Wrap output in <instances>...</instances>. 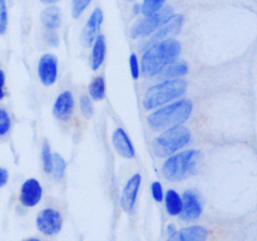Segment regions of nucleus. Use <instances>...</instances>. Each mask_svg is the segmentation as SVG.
Wrapping results in <instances>:
<instances>
[{
  "mask_svg": "<svg viewBox=\"0 0 257 241\" xmlns=\"http://www.w3.org/2000/svg\"><path fill=\"white\" fill-rule=\"evenodd\" d=\"M89 94L94 100H102L105 95V83L102 77H97L89 84Z\"/></svg>",
  "mask_w": 257,
  "mask_h": 241,
  "instance_id": "nucleus-21",
  "label": "nucleus"
},
{
  "mask_svg": "<svg viewBox=\"0 0 257 241\" xmlns=\"http://www.w3.org/2000/svg\"><path fill=\"white\" fill-rule=\"evenodd\" d=\"M151 191H152L153 198H155V201H157V202H161V201L165 198L162 185H161L160 182H153L152 186H151Z\"/></svg>",
  "mask_w": 257,
  "mask_h": 241,
  "instance_id": "nucleus-30",
  "label": "nucleus"
},
{
  "mask_svg": "<svg viewBox=\"0 0 257 241\" xmlns=\"http://www.w3.org/2000/svg\"><path fill=\"white\" fill-rule=\"evenodd\" d=\"M193 104L190 99H181L165 105L148 115V125L155 131H165L181 126L190 118Z\"/></svg>",
  "mask_w": 257,
  "mask_h": 241,
  "instance_id": "nucleus-2",
  "label": "nucleus"
},
{
  "mask_svg": "<svg viewBox=\"0 0 257 241\" xmlns=\"http://www.w3.org/2000/svg\"><path fill=\"white\" fill-rule=\"evenodd\" d=\"M103 23V12L100 9H95L94 12L90 14L89 19L85 23L84 29L82 32V44L84 47H90V45L94 43L95 38H97L98 32H99V28Z\"/></svg>",
  "mask_w": 257,
  "mask_h": 241,
  "instance_id": "nucleus-10",
  "label": "nucleus"
},
{
  "mask_svg": "<svg viewBox=\"0 0 257 241\" xmlns=\"http://www.w3.org/2000/svg\"><path fill=\"white\" fill-rule=\"evenodd\" d=\"M45 38H47V42L48 44L53 45V47H57L59 44V38H58L57 33L54 30H49V32L45 34Z\"/></svg>",
  "mask_w": 257,
  "mask_h": 241,
  "instance_id": "nucleus-31",
  "label": "nucleus"
},
{
  "mask_svg": "<svg viewBox=\"0 0 257 241\" xmlns=\"http://www.w3.org/2000/svg\"><path fill=\"white\" fill-rule=\"evenodd\" d=\"M40 2L44 3V4H53V3H57L59 0H40Z\"/></svg>",
  "mask_w": 257,
  "mask_h": 241,
  "instance_id": "nucleus-35",
  "label": "nucleus"
},
{
  "mask_svg": "<svg viewBox=\"0 0 257 241\" xmlns=\"http://www.w3.org/2000/svg\"><path fill=\"white\" fill-rule=\"evenodd\" d=\"M141 185V175L136 173L132 177L130 178V181L127 182V185L124 186L122 192V207L123 210L131 212L135 207L136 200H137L138 190H140Z\"/></svg>",
  "mask_w": 257,
  "mask_h": 241,
  "instance_id": "nucleus-13",
  "label": "nucleus"
},
{
  "mask_svg": "<svg viewBox=\"0 0 257 241\" xmlns=\"http://www.w3.org/2000/svg\"><path fill=\"white\" fill-rule=\"evenodd\" d=\"M8 180H9V173L5 168L0 167V187H4L8 183Z\"/></svg>",
  "mask_w": 257,
  "mask_h": 241,
  "instance_id": "nucleus-32",
  "label": "nucleus"
},
{
  "mask_svg": "<svg viewBox=\"0 0 257 241\" xmlns=\"http://www.w3.org/2000/svg\"><path fill=\"white\" fill-rule=\"evenodd\" d=\"M166 0H143L141 5V12L145 15H151L158 12L165 5Z\"/></svg>",
  "mask_w": 257,
  "mask_h": 241,
  "instance_id": "nucleus-23",
  "label": "nucleus"
},
{
  "mask_svg": "<svg viewBox=\"0 0 257 241\" xmlns=\"http://www.w3.org/2000/svg\"><path fill=\"white\" fill-rule=\"evenodd\" d=\"M38 75L44 85H52L57 80L58 60L53 54H44L38 64Z\"/></svg>",
  "mask_w": 257,
  "mask_h": 241,
  "instance_id": "nucleus-8",
  "label": "nucleus"
},
{
  "mask_svg": "<svg viewBox=\"0 0 257 241\" xmlns=\"http://www.w3.org/2000/svg\"><path fill=\"white\" fill-rule=\"evenodd\" d=\"M133 9H135V14H138V13L141 12V5L140 4L135 5V8H133Z\"/></svg>",
  "mask_w": 257,
  "mask_h": 241,
  "instance_id": "nucleus-36",
  "label": "nucleus"
},
{
  "mask_svg": "<svg viewBox=\"0 0 257 241\" xmlns=\"http://www.w3.org/2000/svg\"><path fill=\"white\" fill-rule=\"evenodd\" d=\"M40 20L44 28L48 30H55L62 24V14L60 10L55 7H49L44 9L40 15Z\"/></svg>",
  "mask_w": 257,
  "mask_h": 241,
  "instance_id": "nucleus-18",
  "label": "nucleus"
},
{
  "mask_svg": "<svg viewBox=\"0 0 257 241\" xmlns=\"http://www.w3.org/2000/svg\"><path fill=\"white\" fill-rule=\"evenodd\" d=\"M42 162L44 171L47 173H52V167H53V155L50 152V146L48 142H44L42 148Z\"/></svg>",
  "mask_w": 257,
  "mask_h": 241,
  "instance_id": "nucleus-24",
  "label": "nucleus"
},
{
  "mask_svg": "<svg viewBox=\"0 0 257 241\" xmlns=\"http://www.w3.org/2000/svg\"><path fill=\"white\" fill-rule=\"evenodd\" d=\"M80 110H82L83 115L87 118L92 117L93 114V103L88 95H83L80 98Z\"/></svg>",
  "mask_w": 257,
  "mask_h": 241,
  "instance_id": "nucleus-27",
  "label": "nucleus"
},
{
  "mask_svg": "<svg viewBox=\"0 0 257 241\" xmlns=\"http://www.w3.org/2000/svg\"><path fill=\"white\" fill-rule=\"evenodd\" d=\"M191 140L190 130L181 126L168 128L153 141V151L158 157H168L185 147Z\"/></svg>",
  "mask_w": 257,
  "mask_h": 241,
  "instance_id": "nucleus-5",
  "label": "nucleus"
},
{
  "mask_svg": "<svg viewBox=\"0 0 257 241\" xmlns=\"http://www.w3.org/2000/svg\"><path fill=\"white\" fill-rule=\"evenodd\" d=\"M187 90V82L178 78L163 80L153 85L146 92L143 98V107L147 110L155 109L173 99H177Z\"/></svg>",
  "mask_w": 257,
  "mask_h": 241,
  "instance_id": "nucleus-4",
  "label": "nucleus"
},
{
  "mask_svg": "<svg viewBox=\"0 0 257 241\" xmlns=\"http://www.w3.org/2000/svg\"><path fill=\"white\" fill-rule=\"evenodd\" d=\"M166 198V210L171 216L180 215L182 210V197L176 192L175 190H168L165 196Z\"/></svg>",
  "mask_w": 257,
  "mask_h": 241,
  "instance_id": "nucleus-19",
  "label": "nucleus"
},
{
  "mask_svg": "<svg viewBox=\"0 0 257 241\" xmlns=\"http://www.w3.org/2000/svg\"><path fill=\"white\" fill-rule=\"evenodd\" d=\"M92 0H72V15L73 18H79L83 14Z\"/></svg>",
  "mask_w": 257,
  "mask_h": 241,
  "instance_id": "nucleus-25",
  "label": "nucleus"
},
{
  "mask_svg": "<svg viewBox=\"0 0 257 241\" xmlns=\"http://www.w3.org/2000/svg\"><path fill=\"white\" fill-rule=\"evenodd\" d=\"M207 230L203 226H190L182 228L181 231H176L175 233L168 236L170 240L177 241H203L207 238Z\"/></svg>",
  "mask_w": 257,
  "mask_h": 241,
  "instance_id": "nucleus-16",
  "label": "nucleus"
},
{
  "mask_svg": "<svg viewBox=\"0 0 257 241\" xmlns=\"http://www.w3.org/2000/svg\"><path fill=\"white\" fill-rule=\"evenodd\" d=\"M181 53V44L172 38L151 44V47L143 54L141 60V70L146 77H153L160 74L170 63L175 62Z\"/></svg>",
  "mask_w": 257,
  "mask_h": 241,
  "instance_id": "nucleus-1",
  "label": "nucleus"
},
{
  "mask_svg": "<svg viewBox=\"0 0 257 241\" xmlns=\"http://www.w3.org/2000/svg\"><path fill=\"white\" fill-rule=\"evenodd\" d=\"M74 109V98L70 92H63L58 95L53 105V114L60 120L69 119Z\"/></svg>",
  "mask_w": 257,
  "mask_h": 241,
  "instance_id": "nucleus-12",
  "label": "nucleus"
},
{
  "mask_svg": "<svg viewBox=\"0 0 257 241\" xmlns=\"http://www.w3.org/2000/svg\"><path fill=\"white\" fill-rule=\"evenodd\" d=\"M200 161V152L195 150L183 151L168 156L162 166V173L168 181L178 182L195 175Z\"/></svg>",
  "mask_w": 257,
  "mask_h": 241,
  "instance_id": "nucleus-3",
  "label": "nucleus"
},
{
  "mask_svg": "<svg viewBox=\"0 0 257 241\" xmlns=\"http://www.w3.org/2000/svg\"><path fill=\"white\" fill-rule=\"evenodd\" d=\"M4 98V90H3V88H0V100Z\"/></svg>",
  "mask_w": 257,
  "mask_h": 241,
  "instance_id": "nucleus-37",
  "label": "nucleus"
},
{
  "mask_svg": "<svg viewBox=\"0 0 257 241\" xmlns=\"http://www.w3.org/2000/svg\"><path fill=\"white\" fill-rule=\"evenodd\" d=\"M62 216L53 208H45L37 216V227L44 235H55L62 230Z\"/></svg>",
  "mask_w": 257,
  "mask_h": 241,
  "instance_id": "nucleus-7",
  "label": "nucleus"
},
{
  "mask_svg": "<svg viewBox=\"0 0 257 241\" xmlns=\"http://www.w3.org/2000/svg\"><path fill=\"white\" fill-rule=\"evenodd\" d=\"M42 186L35 178H29L25 181L20 190V202L27 207H33L38 205L42 198Z\"/></svg>",
  "mask_w": 257,
  "mask_h": 241,
  "instance_id": "nucleus-11",
  "label": "nucleus"
},
{
  "mask_svg": "<svg viewBox=\"0 0 257 241\" xmlns=\"http://www.w3.org/2000/svg\"><path fill=\"white\" fill-rule=\"evenodd\" d=\"M8 25V7L5 0H0V34H4Z\"/></svg>",
  "mask_w": 257,
  "mask_h": 241,
  "instance_id": "nucleus-26",
  "label": "nucleus"
},
{
  "mask_svg": "<svg viewBox=\"0 0 257 241\" xmlns=\"http://www.w3.org/2000/svg\"><path fill=\"white\" fill-rule=\"evenodd\" d=\"M176 231H177V228H176V226L173 225V223H170V225L167 226V233H168V236L172 235V233H175Z\"/></svg>",
  "mask_w": 257,
  "mask_h": 241,
  "instance_id": "nucleus-33",
  "label": "nucleus"
},
{
  "mask_svg": "<svg viewBox=\"0 0 257 241\" xmlns=\"http://www.w3.org/2000/svg\"><path fill=\"white\" fill-rule=\"evenodd\" d=\"M10 130V118L7 110L0 108V136L7 135L8 131Z\"/></svg>",
  "mask_w": 257,
  "mask_h": 241,
  "instance_id": "nucleus-28",
  "label": "nucleus"
},
{
  "mask_svg": "<svg viewBox=\"0 0 257 241\" xmlns=\"http://www.w3.org/2000/svg\"><path fill=\"white\" fill-rule=\"evenodd\" d=\"M202 212V206H201L198 196L192 191H186L182 196V210L180 216L185 221H193L200 217Z\"/></svg>",
  "mask_w": 257,
  "mask_h": 241,
  "instance_id": "nucleus-9",
  "label": "nucleus"
},
{
  "mask_svg": "<svg viewBox=\"0 0 257 241\" xmlns=\"http://www.w3.org/2000/svg\"><path fill=\"white\" fill-rule=\"evenodd\" d=\"M188 65L185 62H172L163 70H161V75L163 78H178L187 74Z\"/></svg>",
  "mask_w": 257,
  "mask_h": 241,
  "instance_id": "nucleus-20",
  "label": "nucleus"
},
{
  "mask_svg": "<svg viewBox=\"0 0 257 241\" xmlns=\"http://www.w3.org/2000/svg\"><path fill=\"white\" fill-rule=\"evenodd\" d=\"M172 12L173 9L171 7H162L158 12L151 15H146V18L133 25L132 30H131L132 38H143L152 35L172 15Z\"/></svg>",
  "mask_w": 257,
  "mask_h": 241,
  "instance_id": "nucleus-6",
  "label": "nucleus"
},
{
  "mask_svg": "<svg viewBox=\"0 0 257 241\" xmlns=\"http://www.w3.org/2000/svg\"><path fill=\"white\" fill-rule=\"evenodd\" d=\"M112 142L115 151H117L120 156H123V157L125 158L135 157V147H133L132 142H131L127 133H125L122 128H117V130L113 132Z\"/></svg>",
  "mask_w": 257,
  "mask_h": 241,
  "instance_id": "nucleus-15",
  "label": "nucleus"
},
{
  "mask_svg": "<svg viewBox=\"0 0 257 241\" xmlns=\"http://www.w3.org/2000/svg\"><path fill=\"white\" fill-rule=\"evenodd\" d=\"M5 84V74L2 69H0V88L4 87Z\"/></svg>",
  "mask_w": 257,
  "mask_h": 241,
  "instance_id": "nucleus-34",
  "label": "nucleus"
},
{
  "mask_svg": "<svg viewBox=\"0 0 257 241\" xmlns=\"http://www.w3.org/2000/svg\"><path fill=\"white\" fill-rule=\"evenodd\" d=\"M130 67H131V73H132L133 79H138L140 77V63H138V58L136 54H131L130 57Z\"/></svg>",
  "mask_w": 257,
  "mask_h": 241,
  "instance_id": "nucleus-29",
  "label": "nucleus"
},
{
  "mask_svg": "<svg viewBox=\"0 0 257 241\" xmlns=\"http://www.w3.org/2000/svg\"><path fill=\"white\" fill-rule=\"evenodd\" d=\"M65 168H67V163H65L64 158H63L60 155H58V153L53 155L52 173L55 181H60L63 177H64Z\"/></svg>",
  "mask_w": 257,
  "mask_h": 241,
  "instance_id": "nucleus-22",
  "label": "nucleus"
},
{
  "mask_svg": "<svg viewBox=\"0 0 257 241\" xmlns=\"http://www.w3.org/2000/svg\"><path fill=\"white\" fill-rule=\"evenodd\" d=\"M93 50L90 54V67L93 70H97L100 65L103 64L105 58V50H107V45H105V39L103 35H97L94 43H93Z\"/></svg>",
  "mask_w": 257,
  "mask_h": 241,
  "instance_id": "nucleus-17",
  "label": "nucleus"
},
{
  "mask_svg": "<svg viewBox=\"0 0 257 241\" xmlns=\"http://www.w3.org/2000/svg\"><path fill=\"white\" fill-rule=\"evenodd\" d=\"M183 23V17L182 15H171L157 30H156L155 34L151 37L150 44H153L157 40H162L165 38H167L170 34H173V33L180 32L181 27H182Z\"/></svg>",
  "mask_w": 257,
  "mask_h": 241,
  "instance_id": "nucleus-14",
  "label": "nucleus"
}]
</instances>
